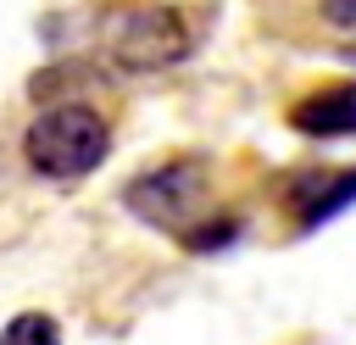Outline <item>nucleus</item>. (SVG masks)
<instances>
[{"instance_id":"1","label":"nucleus","mask_w":356,"mask_h":345,"mask_svg":"<svg viewBox=\"0 0 356 345\" xmlns=\"http://www.w3.org/2000/svg\"><path fill=\"white\" fill-rule=\"evenodd\" d=\"M22 156L39 178H89L111 156V128L95 106H50L28 122Z\"/></svg>"},{"instance_id":"2","label":"nucleus","mask_w":356,"mask_h":345,"mask_svg":"<svg viewBox=\"0 0 356 345\" xmlns=\"http://www.w3.org/2000/svg\"><path fill=\"white\" fill-rule=\"evenodd\" d=\"M206 195H211V167L200 156H172L150 172H139L122 195V206L150 223V228H167V234H189L195 217L206 211Z\"/></svg>"},{"instance_id":"3","label":"nucleus","mask_w":356,"mask_h":345,"mask_svg":"<svg viewBox=\"0 0 356 345\" xmlns=\"http://www.w3.org/2000/svg\"><path fill=\"white\" fill-rule=\"evenodd\" d=\"M100 50L122 72H156V67H172L189 56V33H184L178 11H167V6H128V11L106 17Z\"/></svg>"},{"instance_id":"4","label":"nucleus","mask_w":356,"mask_h":345,"mask_svg":"<svg viewBox=\"0 0 356 345\" xmlns=\"http://www.w3.org/2000/svg\"><path fill=\"white\" fill-rule=\"evenodd\" d=\"M289 122L306 139H345V134H356V83H328V89L306 95L289 111Z\"/></svg>"},{"instance_id":"5","label":"nucleus","mask_w":356,"mask_h":345,"mask_svg":"<svg viewBox=\"0 0 356 345\" xmlns=\"http://www.w3.org/2000/svg\"><path fill=\"white\" fill-rule=\"evenodd\" d=\"M289 206H295V217H300L306 228H317V223H328L334 211L356 206V172H312V178L295 184Z\"/></svg>"},{"instance_id":"6","label":"nucleus","mask_w":356,"mask_h":345,"mask_svg":"<svg viewBox=\"0 0 356 345\" xmlns=\"http://www.w3.org/2000/svg\"><path fill=\"white\" fill-rule=\"evenodd\" d=\"M0 345H61V328H56V317H44V312H17V317L0 328Z\"/></svg>"},{"instance_id":"7","label":"nucleus","mask_w":356,"mask_h":345,"mask_svg":"<svg viewBox=\"0 0 356 345\" xmlns=\"http://www.w3.org/2000/svg\"><path fill=\"white\" fill-rule=\"evenodd\" d=\"M234 228H239L234 217H222V223H200V228H189V234H184V245H189V250H211V245H228V239H234Z\"/></svg>"},{"instance_id":"8","label":"nucleus","mask_w":356,"mask_h":345,"mask_svg":"<svg viewBox=\"0 0 356 345\" xmlns=\"http://www.w3.org/2000/svg\"><path fill=\"white\" fill-rule=\"evenodd\" d=\"M317 11H323L328 28H356V0H323Z\"/></svg>"},{"instance_id":"9","label":"nucleus","mask_w":356,"mask_h":345,"mask_svg":"<svg viewBox=\"0 0 356 345\" xmlns=\"http://www.w3.org/2000/svg\"><path fill=\"white\" fill-rule=\"evenodd\" d=\"M345 61H350V67H356V39H350V45H345Z\"/></svg>"}]
</instances>
